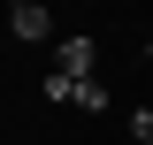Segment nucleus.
I'll use <instances>...</instances> for the list:
<instances>
[{
    "label": "nucleus",
    "mask_w": 153,
    "mask_h": 145,
    "mask_svg": "<svg viewBox=\"0 0 153 145\" xmlns=\"http://www.w3.org/2000/svg\"><path fill=\"white\" fill-rule=\"evenodd\" d=\"M92 61H100V46H92L84 31H76V38H54V69H61V76H76V84H92Z\"/></svg>",
    "instance_id": "f257e3e1"
},
{
    "label": "nucleus",
    "mask_w": 153,
    "mask_h": 145,
    "mask_svg": "<svg viewBox=\"0 0 153 145\" xmlns=\"http://www.w3.org/2000/svg\"><path fill=\"white\" fill-rule=\"evenodd\" d=\"M76 92H84V84H76V76H61V69H46V99H54V107H69Z\"/></svg>",
    "instance_id": "7ed1b4c3"
},
{
    "label": "nucleus",
    "mask_w": 153,
    "mask_h": 145,
    "mask_svg": "<svg viewBox=\"0 0 153 145\" xmlns=\"http://www.w3.org/2000/svg\"><path fill=\"white\" fill-rule=\"evenodd\" d=\"M130 145H153V107H138V115H130Z\"/></svg>",
    "instance_id": "39448f33"
},
{
    "label": "nucleus",
    "mask_w": 153,
    "mask_h": 145,
    "mask_svg": "<svg viewBox=\"0 0 153 145\" xmlns=\"http://www.w3.org/2000/svg\"><path fill=\"white\" fill-rule=\"evenodd\" d=\"M8 8H31V0H8Z\"/></svg>",
    "instance_id": "423d86ee"
},
{
    "label": "nucleus",
    "mask_w": 153,
    "mask_h": 145,
    "mask_svg": "<svg viewBox=\"0 0 153 145\" xmlns=\"http://www.w3.org/2000/svg\"><path fill=\"white\" fill-rule=\"evenodd\" d=\"M8 23H16V38H23V46H46V38H54V8H46V0L8 8Z\"/></svg>",
    "instance_id": "f03ea898"
},
{
    "label": "nucleus",
    "mask_w": 153,
    "mask_h": 145,
    "mask_svg": "<svg viewBox=\"0 0 153 145\" xmlns=\"http://www.w3.org/2000/svg\"><path fill=\"white\" fill-rule=\"evenodd\" d=\"M76 107H84V115H107V84H100V76H92V84L76 92Z\"/></svg>",
    "instance_id": "20e7f679"
}]
</instances>
